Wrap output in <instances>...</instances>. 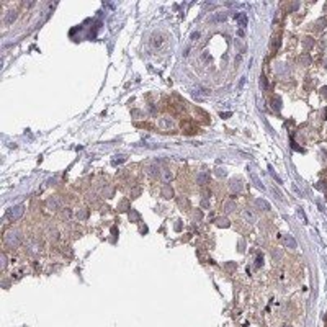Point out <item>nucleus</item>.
I'll return each mask as SVG.
<instances>
[{"instance_id": "nucleus-1", "label": "nucleus", "mask_w": 327, "mask_h": 327, "mask_svg": "<svg viewBox=\"0 0 327 327\" xmlns=\"http://www.w3.org/2000/svg\"><path fill=\"white\" fill-rule=\"evenodd\" d=\"M20 242H22V234H20V231L12 229V231H8V232L5 234V244L8 245V247L15 249V247L20 245Z\"/></svg>"}, {"instance_id": "nucleus-2", "label": "nucleus", "mask_w": 327, "mask_h": 327, "mask_svg": "<svg viewBox=\"0 0 327 327\" xmlns=\"http://www.w3.org/2000/svg\"><path fill=\"white\" fill-rule=\"evenodd\" d=\"M23 211H25V206H23V204L13 206V208H10V210L7 211V218H8L10 221H16V219L23 214Z\"/></svg>"}, {"instance_id": "nucleus-3", "label": "nucleus", "mask_w": 327, "mask_h": 327, "mask_svg": "<svg viewBox=\"0 0 327 327\" xmlns=\"http://www.w3.org/2000/svg\"><path fill=\"white\" fill-rule=\"evenodd\" d=\"M46 204H48V210H51V211H57V210H61V200H59L57 196L49 198Z\"/></svg>"}, {"instance_id": "nucleus-4", "label": "nucleus", "mask_w": 327, "mask_h": 327, "mask_svg": "<svg viewBox=\"0 0 327 327\" xmlns=\"http://www.w3.org/2000/svg\"><path fill=\"white\" fill-rule=\"evenodd\" d=\"M182 129H183V133L188 134V136H190V134H195V133L198 131L196 128L193 126V123H191V121H182Z\"/></svg>"}, {"instance_id": "nucleus-5", "label": "nucleus", "mask_w": 327, "mask_h": 327, "mask_svg": "<svg viewBox=\"0 0 327 327\" xmlns=\"http://www.w3.org/2000/svg\"><path fill=\"white\" fill-rule=\"evenodd\" d=\"M196 183L198 185H206V183H210V173L208 172H198L196 173Z\"/></svg>"}, {"instance_id": "nucleus-6", "label": "nucleus", "mask_w": 327, "mask_h": 327, "mask_svg": "<svg viewBox=\"0 0 327 327\" xmlns=\"http://www.w3.org/2000/svg\"><path fill=\"white\" fill-rule=\"evenodd\" d=\"M161 178H162V182L165 183V185H169L170 180L173 178V173L170 172V169H162L161 170Z\"/></svg>"}, {"instance_id": "nucleus-7", "label": "nucleus", "mask_w": 327, "mask_h": 327, "mask_svg": "<svg viewBox=\"0 0 327 327\" xmlns=\"http://www.w3.org/2000/svg\"><path fill=\"white\" fill-rule=\"evenodd\" d=\"M229 188H231V191H234V193H241V191H242V182H241L239 178L231 180V183H229Z\"/></svg>"}, {"instance_id": "nucleus-8", "label": "nucleus", "mask_w": 327, "mask_h": 327, "mask_svg": "<svg viewBox=\"0 0 327 327\" xmlns=\"http://www.w3.org/2000/svg\"><path fill=\"white\" fill-rule=\"evenodd\" d=\"M159 126H161L162 129H170V128H173V121H172V118H169V116L161 118V121H159Z\"/></svg>"}, {"instance_id": "nucleus-9", "label": "nucleus", "mask_w": 327, "mask_h": 327, "mask_svg": "<svg viewBox=\"0 0 327 327\" xmlns=\"http://www.w3.org/2000/svg\"><path fill=\"white\" fill-rule=\"evenodd\" d=\"M146 173H147L149 177H157L159 175V165L157 164H149V165L146 167Z\"/></svg>"}, {"instance_id": "nucleus-10", "label": "nucleus", "mask_w": 327, "mask_h": 327, "mask_svg": "<svg viewBox=\"0 0 327 327\" xmlns=\"http://www.w3.org/2000/svg\"><path fill=\"white\" fill-rule=\"evenodd\" d=\"M161 195L165 200H170V198H173V188L170 185H164L162 190H161Z\"/></svg>"}, {"instance_id": "nucleus-11", "label": "nucleus", "mask_w": 327, "mask_h": 327, "mask_svg": "<svg viewBox=\"0 0 327 327\" xmlns=\"http://www.w3.org/2000/svg\"><path fill=\"white\" fill-rule=\"evenodd\" d=\"M151 43H152V46H154V48H159L164 43V34L162 33H154V34H152V41H151Z\"/></svg>"}, {"instance_id": "nucleus-12", "label": "nucleus", "mask_w": 327, "mask_h": 327, "mask_svg": "<svg viewBox=\"0 0 327 327\" xmlns=\"http://www.w3.org/2000/svg\"><path fill=\"white\" fill-rule=\"evenodd\" d=\"M15 20H16V12L15 10H10V12L5 15V18H3V23H5V25H12Z\"/></svg>"}, {"instance_id": "nucleus-13", "label": "nucleus", "mask_w": 327, "mask_h": 327, "mask_svg": "<svg viewBox=\"0 0 327 327\" xmlns=\"http://www.w3.org/2000/svg\"><path fill=\"white\" fill-rule=\"evenodd\" d=\"M242 216H244V219L247 222H253V221H255V214H253L250 210H244V211H242Z\"/></svg>"}, {"instance_id": "nucleus-14", "label": "nucleus", "mask_w": 327, "mask_h": 327, "mask_svg": "<svg viewBox=\"0 0 327 327\" xmlns=\"http://www.w3.org/2000/svg\"><path fill=\"white\" fill-rule=\"evenodd\" d=\"M285 244L290 247V249H296V247H298V245H296V241H294L293 236H290V234L285 236Z\"/></svg>"}, {"instance_id": "nucleus-15", "label": "nucleus", "mask_w": 327, "mask_h": 327, "mask_svg": "<svg viewBox=\"0 0 327 327\" xmlns=\"http://www.w3.org/2000/svg\"><path fill=\"white\" fill-rule=\"evenodd\" d=\"M255 204H257V206L260 208V210H262V208H263V211H268V210H270V204L267 203L265 200H262V198H259V200L255 201Z\"/></svg>"}, {"instance_id": "nucleus-16", "label": "nucleus", "mask_w": 327, "mask_h": 327, "mask_svg": "<svg viewBox=\"0 0 327 327\" xmlns=\"http://www.w3.org/2000/svg\"><path fill=\"white\" fill-rule=\"evenodd\" d=\"M236 210V203L234 201H226L224 204V213H232Z\"/></svg>"}, {"instance_id": "nucleus-17", "label": "nucleus", "mask_w": 327, "mask_h": 327, "mask_svg": "<svg viewBox=\"0 0 327 327\" xmlns=\"http://www.w3.org/2000/svg\"><path fill=\"white\" fill-rule=\"evenodd\" d=\"M216 224L219 226V227H229L227 218H218V219H216Z\"/></svg>"}, {"instance_id": "nucleus-18", "label": "nucleus", "mask_w": 327, "mask_h": 327, "mask_svg": "<svg viewBox=\"0 0 327 327\" xmlns=\"http://www.w3.org/2000/svg\"><path fill=\"white\" fill-rule=\"evenodd\" d=\"M129 221H131V222H137V221H139V213H137L136 210H131V211H129Z\"/></svg>"}, {"instance_id": "nucleus-19", "label": "nucleus", "mask_w": 327, "mask_h": 327, "mask_svg": "<svg viewBox=\"0 0 327 327\" xmlns=\"http://www.w3.org/2000/svg\"><path fill=\"white\" fill-rule=\"evenodd\" d=\"M77 218L79 219H87V218H88V211H87V210H79L77 211Z\"/></svg>"}, {"instance_id": "nucleus-20", "label": "nucleus", "mask_w": 327, "mask_h": 327, "mask_svg": "<svg viewBox=\"0 0 327 327\" xmlns=\"http://www.w3.org/2000/svg\"><path fill=\"white\" fill-rule=\"evenodd\" d=\"M260 87H262L263 90H267V87H268V82H267V77L265 75H260Z\"/></svg>"}, {"instance_id": "nucleus-21", "label": "nucleus", "mask_w": 327, "mask_h": 327, "mask_svg": "<svg viewBox=\"0 0 327 327\" xmlns=\"http://www.w3.org/2000/svg\"><path fill=\"white\" fill-rule=\"evenodd\" d=\"M178 204H180V206H182V208L185 206L187 210H188V208H190V203H188V200H187V198H178Z\"/></svg>"}, {"instance_id": "nucleus-22", "label": "nucleus", "mask_w": 327, "mask_h": 327, "mask_svg": "<svg viewBox=\"0 0 327 327\" xmlns=\"http://www.w3.org/2000/svg\"><path fill=\"white\" fill-rule=\"evenodd\" d=\"M280 46V36H273V41H272V49H278Z\"/></svg>"}, {"instance_id": "nucleus-23", "label": "nucleus", "mask_w": 327, "mask_h": 327, "mask_svg": "<svg viewBox=\"0 0 327 327\" xmlns=\"http://www.w3.org/2000/svg\"><path fill=\"white\" fill-rule=\"evenodd\" d=\"M224 20H226V15H224V13H219V15H216V16L211 18V22H224Z\"/></svg>"}, {"instance_id": "nucleus-24", "label": "nucleus", "mask_w": 327, "mask_h": 327, "mask_svg": "<svg viewBox=\"0 0 327 327\" xmlns=\"http://www.w3.org/2000/svg\"><path fill=\"white\" fill-rule=\"evenodd\" d=\"M237 18H239V25H241L242 28H244V26L247 25V18H245V15H244V13H242V15H239Z\"/></svg>"}, {"instance_id": "nucleus-25", "label": "nucleus", "mask_w": 327, "mask_h": 327, "mask_svg": "<svg viewBox=\"0 0 327 327\" xmlns=\"http://www.w3.org/2000/svg\"><path fill=\"white\" fill-rule=\"evenodd\" d=\"M252 180H253V183H255V185H257V187H259V188H260V190H263V188H265V187H263V185H262V183H260V182H259V178H257V175H253V173H252Z\"/></svg>"}, {"instance_id": "nucleus-26", "label": "nucleus", "mask_w": 327, "mask_h": 327, "mask_svg": "<svg viewBox=\"0 0 327 327\" xmlns=\"http://www.w3.org/2000/svg\"><path fill=\"white\" fill-rule=\"evenodd\" d=\"M201 206H203V208H210V200H208L206 196L201 200Z\"/></svg>"}, {"instance_id": "nucleus-27", "label": "nucleus", "mask_w": 327, "mask_h": 327, "mask_svg": "<svg viewBox=\"0 0 327 327\" xmlns=\"http://www.w3.org/2000/svg\"><path fill=\"white\" fill-rule=\"evenodd\" d=\"M71 210H69V208H65L64 211H62V218H71Z\"/></svg>"}, {"instance_id": "nucleus-28", "label": "nucleus", "mask_w": 327, "mask_h": 327, "mask_svg": "<svg viewBox=\"0 0 327 327\" xmlns=\"http://www.w3.org/2000/svg\"><path fill=\"white\" fill-rule=\"evenodd\" d=\"M0 259H2V268H5V267H7V257H5V253H2V255H0Z\"/></svg>"}, {"instance_id": "nucleus-29", "label": "nucleus", "mask_w": 327, "mask_h": 327, "mask_svg": "<svg viewBox=\"0 0 327 327\" xmlns=\"http://www.w3.org/2000/svg\"><path fill=\"white\" fill-rule=\"evenodd\" d=\"M216 173L219 177H226V170L224 169H216Z\"/></svg>"}, {"instance_id": "nucleus-30", "label": "nucleus", "mask_w": 327, "mask_h": 327, "mask_svg": "<svg viewBox=\"0 0 327 327\" xmlns=\"http://www.w3.org/2000/svg\"><path fill=\"white\" fill-rule=\"evenodd\" d=\"M262 262H263V257L259 255V257H257V262H255V267H257V268L260 267V263H262Z\"/></svg>"}, {"instance_id": "nucleus-31", "label": "nucleus", "mask_w": 327, "mask_h": 327, "mask_svg": "<svg viewBox=\"0 0 327 327\" xmlns=\"http://www.w3.org/2000/svg\"><path fill=\"white\" fill-rule=\"evenodd\" d=\"M304 46H306V48H311V46H312V41H311V38H306V41H304Z\"/></svg>"}, {"instance_id": "nucleus-32", "label": "nucleus", "mask_w": 327, "mask_h": 327, "mask_svg": "<svg viewBox=\"0 0 327 327\" xmlns=\"http://www.w3.org/2000/svg\"><path fill=\"white\" fill-rule=\"evenodd\" d=\"M201 216H203V214H201V211H200V210H198L196 213L193 214V218H195V219H198V221H200V219H201Z\"/></svg>"}, {"instance_id": "nucleus-33", "label": "nucleus", "mask_w": 327, "mask_h": 327, "mask_svg": "<svg viewBox=\"0 0 327 327\" xmlns=\"http://www.w3.org/2000/svg\"><path fill=\"white\" fill-rule=\"evenodd\" d=\"M139 193H141V190H139V188H136V190H133V191H131V196H133V198H136Z\"/></svg>"}, {"instance_id": "nucleus-34", "label": "nucleus", "mask_w": 327, "mask_h": 327, "mask_svg": "<svg viewBox=\"0 0 327 327\" xmlns=\"http://www.w3.org/2000/svg\"><path fill=\"white\" fill-rule=\"evenodd\" d=\"M198 38H200V33H198V31H196V33H193V34H191V39H198Z\"/></svg>"}, {"instance_id": "nucleus-35", "label": "nucleus", "mask_w": 327, "mask_h": 327, "mask_svg": "<svg viewBox=\"0 0 327 327\" xmlns=\"http://www.w3.org/2000/svg\"><path fill=\"white\" fill-rule=\"evenodd\" d=\"M221 116L222 118H227V116H231V113H221Z\"/></svg>"}]
</instances>
